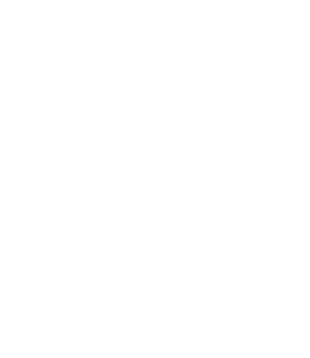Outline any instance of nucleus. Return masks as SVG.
Returning <instances> with one entry per match:
<instances>
[]
</instances>
